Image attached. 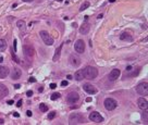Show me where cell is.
<instances>
[{"instance_id":"cell-1","label":"cell","mask_w":148,"mask_h":125,"mask_svg":"<svg viewBox=\"0 0 148 125\" xmlns=\"http://www.w3.org/2000/svg\"><path fill=\"white\" fill-rule=\"evenodd\" d=\"M83 71H84L85 78L89 79V81L95 79L96 77H97V75H98V70L96 68H94V66H86Z\"/></svg>"},{"instance_id":"cell-2","label":"cell","mask_w":148,"mask_h":125,"mask_svg":"<svg viewBox=\"0 0 148 125\" xmlns=\"http://www.w3.org/2000/svg\"><path fill=\"white\" fill-rule=\"evenodd\" d=\"M69 123L71 125L73 124H83L85 123V117L81 113H72L69 117Z\"/></svg>"},{"instance_id":"cell-3","label":"cell","mask_w":148,"mask_h":125,"mask_svg":"<svg viewBox=\"0 0 148 125\" xmlns=\"http://www.w3.org/2000/svg\"><path fill=\"white\" fill-rule=\"evenodd\" d=\"M39 35H40V37H41L42 41L45 42V45H47V46H52L53 45V38L51 37V35L49 34L48 32H46V31H40Z\"/></svg>"},{"instance_id":"cell-4","label":"cell","mask_w":148,"mask_h":125,"mask_svg":"<svg viewBox=\"0 0 148 125\" xmlns=\"http://www.w3.org/2000/svg\"><path fill=\"white\" fill-rule=\"evenodd\" d=\"M23 52H24V55L27 58L28 60L32 59L35 55V49L32 45H24L23 46Z\"/></svg>"},{"instance_id":"cell-5","label":"cell","mask_w":148,"mask_h":125,"mask_svg":"<svg viewBox=\"0 0 148 125\" xmlns=\"http://www.w3.org/2000/svg\"><path fill=\"white\" fill-rule=\"evenodd\" d=\"M104 104H105V108H106L108 111L114 110V109L118 107L116 101L114 99H112V98H106V99H105V101H104Z\"/></svg>"},{"instance_id":"cell-6","label":"cell","mask_w":148,"mask_h":125,"mask_svg":"<svg viewBox=\"0 0 148 125\" xmlns=\"http://www.w3.org/2000/svg\"><path fill=\"white\" fill-rule=\"evenodd\" d=\"M136 91L142 96H146L148 94V83L147 82H142L136 86Z\"/></svg>"},{"instance_id":"cell-7","label":"cell","mask_w":148,"mask_h":125,"mask_svg":"<svg viewBox=\"0 0 148 125\" xmlns=\"http://www.w3.org/2000/svg\"><path fill=\"white\" fill-rule=\"evenodd\" d=\"M89 120L95 122V123H102V122H104L102 115L100 114L99 112H97V111H93V112L89 114Z\"/></svg>"},{"instance_id":"cell-8","label":"cell","mask_w":148,"mask_h":125,"mask_svg":"<svg viewBox=\"0 0 148 125\" xmlns=\"http://www.w3.org/2000/svg\"><path fill=\"white\" fill-rule=\"evenodd\" d=\"M69 62H70V64L74 68H77V66L81 65V63H82V60H81V58L78 57L77 55H71L70 58H69Z\"/></svg>"},{"instance_id":"cell-9","label":"cell","mask_w":148,"mask_h":125,"mask_svg":"<svg viewBox=\"0 0 148 125\" xmlns=\"http://www.w3.org/2000/svg\"><path fill=\"white\" fill-rule=\"evenodd\" d=\"M78 99H80V96H78V94L76 93V91H71V93H69L68 96H66V101H68L69 103H75Z\"/></svg>"},{"instance_id":"cell-10","label":"cell","mask_w":148,"mask_h":125,"mask_svg":"<svg viewBox=\"0 0 148 125\" xmlns=\"http://www.w3.org/2000/svg\"><path fill=\"white\" fill-rule=\"evenodd\" d=\"M74 49H75L76 52L78 53H83L85 51V44L82 39H78L76 40V42L74 44Z\"/></svg>"},{"instance_id":"cell-11","label":"cell","mask_w":148,"mask_h":125,"mask_svg":"<svg viewBox=\"0 0 148 125\" xmlns=\"http://www.w3.org/2000/svg\"><path fill=\"white\" fill-rule=\"evenodd\" d=\"M83 89H84L87 94H89V95H95V94H97V91H98L97 88H96L94 85L88 84V83L83 85Z\"/></svg>"},{"instance_id":"cell-12","label":"cell","mask_w":148,"mask_h":125,"mask_svg":"<svg viewBox=\"0 0 148 125\" xmlns=\"http://www.w3.org/2000/svg\"><path fill=\"white\" fill-rule=\"evenodd\" d=\"M120 74H121V72H120L119 69H114V70H112L111 72L109 73V75H108L109 81L113 82V81H115V79H118L119 76H120Z\"/></svg>"},{"instance_id":"cell-13","label":"cell","mask_w":148,"mask_h":125,"mask_svg":"<svg viewBox=\"0 0 148 125\" xmlns=\"http://www.w3.org/2000/svg\"><path fill=\"white\" fill-rule=\"evenodd\" d=\"M8 95H9V89H8V87H7L6 85H3V84L0 83V100L3 99V98L7 97Z\"/></svg>"},{"instance_id":"cell-14","label":"cell","mask_w":148,"mask_h":125,"mask_svg":"<svg viewBox=\"0 0 148 125\" xmlns=\"http://www.w3.org/2000/svg\"><path fill=\"white\" fill-rule=\"evenodd\" d=\"M21 76H22V71L20 70L19 68L13 69L12 72H11V77H12V79H19Z\"/></svg>"},{"instance_id":"cell-15","label":"cell","mask_w":148,"mask_h":125,"mask_svg":"<svg viewBox=\"0 0 148 125\" xmlns=\"http://www.w3.org/2000/svg\"><path fill=\"white\" fill-rule=\"evenodd\" d=\"M137 104H138V108L142 109V110H147V107H148V102L145 98H140L137 100Z\"/></svg>"},{"instance_id":"cell-16","label":"cell","mask_w":148,"mask_h":125,"mask_svg":"<svg viewBox=\"0 0 148 125\" xmlns=\"http://www.w3.org/2000/svg\"><path fill=\"white\" fill-rule=\"evenodd\" d=\"M63 44H64V42H62V44L60 45V46L58 47L57 49H56V51H55V55H53V58H52V60H53L55 62L59 61V59H60V55H61V49H62V47H63Z\"/></svg>"},{"instance_id":"cell-17","label":"cell","mask_w":148,"mask_h":125,"mask_svg":"<svg viewBox=\"0 0 148 125\" xmlns=\"http://www.w3.org/2000/svg\"><path fill=\"white\" fill-rule=\"evenodd\" d=\"M89 30H90V25H89L87 22H85V23H83V25L80 27V33L83 35H86L87 33L89 32Z\"/></svg>"},{"instance_id":"cell-18","label":"cell","mask_w":148,"mask_h":125,"mask_svg":"<svg viewBox=\"0 0 148 125\" xmlns=\"http://www.w3.org/2000/svg\"><path fill=\"white\" fill-rule=\"evenodd\" d=\"M9 75V69L7 66L0 65V78H6Z\"/></svg>"},{"instance_id":"cell-19","label":"cell","mask_w":148,"mask_h":125,"mask_svg":"<svg viewBox=\"0 0 148 125\" xmlns=\"http://www.w3.org/2000/svg\"><path fill=\"white\" fill-rule=\"evenodd\" d=\"M74 78L76 79V81L81 82L83 81V79H85V76H84V71L83 70H78L75 72V74H74Z\"/></svg>"},{"instance_id":"cell-20","label":"cell","mask_w":148,"mask_h":125,"mask_svg":"<svg viewBox=\"0 0 148 125\" xmlns=\"http://www.w3.org/2000/svg\"><path fill=\"white\" fill-rule=\"evenodd\" d=\"M120 39L121 40H126V41H132L133 40V37L131 36V35L129 34V33H126V32H124V33H122V34L120 35Z\"/></svg>"},{"instance_id":"cell-21","label":"cell","mask_w":148,"mask_h":125,"mask_svg":"<svg viewBox=\"0 0 148 125\" xmlns=\"http://www.w3.org/2000/svg\"><path fill=\"white\" fill-rule=\"evenodd\" d=\"M16 26L19 30H22L24 31L26 27V24H25V21H23V20H19V21L16 22Z\"/></svg>"},{"instance_id":"cell-22","label":"cell","mask_w":148,"mask_h":125,"mask_svg":"<svg viewBox=\"0 0 148 125\" xmlns=\"http://www.w3.org/2000/svg\"><path fill=\"white\" fill-rule=\"evenodd\" d=\"M135 70H136V71H133V72H132V73H129V74H126V73H125L124 77H125V78H126V77H134V76H136V75H137L138 73H140V68H136Z\"/></svg>"},{"instance_id":"cell-23","label":"cell","mask_w":148,"mask_h":125,"mask_svg":"<svg viewBox=\"0 0 148 125\" xmlns=\"http://www.w3.org/2000/svg\"><path fill=\"white\" fill-rule=\"evenodd\" d=\"M89 6H90V3H89L88 1H85V2H83V4L81 6V8H80V11L82 12V11H84V10H86L87 8H89Z\"/></svg>"},{"instance_id":"cell-24","label":"cell","mask_w":148,"mask_h":125,"mask_svg":"<svg viewBox=\"0 0 148 125\" xmlns=\"http://www.w3.org/2000/svg\"><path fill=\"white\" fill-rule=\"evenodd\" d=\"M11 55H12V59H13V61H15L16 63H19V64H22V62H21V60L19 59V58L16 57V55H15V52L12 50V53H11Z\"/></svg>"},{"instance_id":"cell-25","label":"cell","mask_w":148,"mask_h":125,"mask_svg":"<svg viewBox=\"0 0 148 125\" xmlns=\"http://www.w3.org/2000/svg\"><path fill=\"white\" fill-rule=\"evenodd\" d=\"M39 110L41 111V112H47L48 111V106L45 103H40L39 104Z\"/></svg>"},{"instance_id":"cell-26","label":"cell","mask_w":148,"mask_h":125,"mask_svg":"<svg viewBox=\"0 0 148 125\" xmlns=\"http://www.w3.org/2000/svg\"><path fill=\"white\" fill-rule=\"evenodd\" d=\"M7 48V42L3 39H0V51H3Z\"/></svg>"},{"instance_id":"cell-27","label":"cell","mask_w":148,"mask_h":125,"mask_svg":"<svg viewBox=\"0 0 148 125\" xmlns=\"http://www.w3.org/2000/svg\"><path fill=\"white\" fill-rule=\"evenodd\" d=\"M50 98H51V100H57V99H59V98H60V94H59V93H55V94H52Z\"/></svg>"},{"instance_id":"cell-28","label":"cell","mask_w":148,"mask_h":125,"mask_svg":"<svg viewBox=\"0 0 148 125\" xmlns=\"http://www.w3.org/2000/svg\"><path fill=\"white\" fill-rule=\"evenodd\" d=\"M56 114H57L56 111H51V112L48 114V120H53V117H56Z\"/></svg>"},{"instance_id":"cell-29","label":"cell","mask_w":148,"mask_h":125,"mask_svg":"<svg viewBox=\"0 0 148 125\" xmlns=\"http://www.w3.org/2000/svg\"><path fill=\"white\" fill-rule=\"evenodd\" d=\"M68 84H69V83H68V82H66V81H62V82H61V86H62V87H64V86H68Z\"/></svg>"},{"instance_id":"cell-30","label":"cell","mask_w":148,"mask_h":125,"mask_svg":"<svg viewBox=\"0 0 148 125\" xmlns=\"http://www.w3.org/2000/svg\"><path fill=\"white\" fill-rule=\"evenodd\" d=\"M26 95H27V97H31V96H33V91L32 90H27L26 91Z\"/></svg>"},{"instance_id":"cell-31","label":"cell","mask_w":148,"mask_h":125,"mask_svg":"<svg viewBox=\"0 0 148 125\" xmlns=\"http://www.w3.org/2000/svg\"><path fill=\"white\" fill-rule=\"evenodd\" d=\"M22 103H23V101H22V99H20L19 101H17V103H16V107H19L20 108V107L22 106Z\"/></svg>"},{"instance_id":"cell-32","label":"cell","mask_w":148,"mask_h":125,"mask_svg":"<svg viewBox=\"0 0 148 125\" xmlns=\"http://www.w3.org/2000/svg\"><path fill=\"white\" fill-rule=\"evenodd\" d=\"M13 47H14V52H16V39H14V42H13Z\"/></svg>"},{"instance_id":"cell-33","label":"cell","mask_w":148,"mask_h":125,"mask_svg":"<svg viewBox=\"0 0 148 125\" xmlns=\"http://www.w3.org/2000/svg\"><path fill=\"white\" fill-rule=\"evenodd\" d=\"M26 115H27V117H32V115H33V112H32V111H30V110L26 111Z\"/></svg>"},{"instance_id":"cell-34","label":"cell","mask_w":148,"mask_h":125,"mask_svg":"<svg viewBox=\"0 0 148 125\" xmlns=\"http://www.w3.org/2000/svg\"><path fill=\"white\" fill-rule=\"evenodd\" d=\"M56 87H57V84H55V83H51V84H50V88H51V89H55Z\"/></svg>"},{"instance_id":"cell-35","label":"cell","mask_w":148,"mask_h":125,"mask_svg":"<svg viewBox=\"0 0 148 125\" xmlns=\"http://www.w3.org/2000/svg\"><path fill=\"white\" fill-rule=\"evenodd\" d=\"M28 82H30V83H31V82H32V83H35V82H36V79H35L34 77H31V78L28 79Z\"/></svg>"},{"instance_id":"cell-36","label":"cell","mask_w":148,"mask_h":125,"mask_svg":"<svg viewBox=\"0 0 148 125\" xmlns=\"http://www.w3.org/2000/svg\"><path fill=\"white\" fill-rule=\"evenodd\" d=\"M132 69H133V68H132L131 65H129V66L126 68V72H130V71H132Z\"/></svg>"},{"instance_id":"cell-37","label":"cell","mask_w":148,"mask_h":125,"mask_svg":"<svg viewBox=\"0 0 148 125\" xmlns=\"http://www.w3.org/2000/svg\"><path fill=\"white\" fill-rule=\"evenodd\" d=\"M13 115H14L15 117H20V114H19L17 112H13Z\"/></svg>"},{"instance_id":"cell-38","label":"cell","mask_w":148,"mask_h":125,"mask_svg":"<svg viewBox=\"0 0 148 125\" xmlns=\"http://www.w3.org/2000/svg\"><path fill=\"white\" fill-rule=\"evenodd\" d=\"M7 103H8V104H13V100H8V101H7Z\"/></svg>"},{"instance_id":"cell-39","label":"cell","mask_w":148,"mask_h":125,"mask_svg":"<svg viewBox=\"0 0 148 125\" xmlns=\"http://www.w3.org/2000/svg\"><path fill=\"white\" fill-rule=\"evenodd\" d=\"M20 87H21V86H20V85H19V84H16V85H14V88H15V89H19V88H20Z\"/></svg>"},{"instance_id":"cell-40","label":"cell","mask_w":148,"mask_h":125,"mask_svg":"<svg viewBox=\"0 0 148 125\" xmlns=\"http://www.w3.org/2000/svg\"><path fill=\"white\" fill-rule=\"evenodd\" d=\"M86 101H87V102H90V101H91V98H89V97H88V98L86 99Z\"/></svg>"},{"instance_id":"cell-41","label":"cell","mask_w":148,"mask_h":125,"mask_svg":"<svg viewBox=\"0 0 148 125\" xmlns=\"http://www.w3.org/2000/svg\"><path fill=\"white\" fill-rule=\"evenodd\" d=\"M24 2H32V1H34V0H23Z\"/></svg>"},{"instance_id":"cell-42","label":"cell","mask_w":148,"mask_h":125,"mask_svg":"<svg viewBox=\"0 0 148 125\" xmlns=\"http://www.w3.org/2000/svg\"><path fill=\"white\" fill-rule=\"evenodd\" d=\"M66 78H68V79H72V76H71V75H68V76H66Z\"/></svg>"},{"instance_id":"cell-43","label":"cell","mask_w":148,"mask_h":125,"mask_svg":"<svg viewBox=\"0 0 148 125\" xmlns=\"http://www.w3.org/2000/svg\"><path fill=\"white\" fill-rule=\"evenodd\" d=\"M2 62H3V58L0 57V63H2Z\"/></svg>"},{"instance_id":"cell-44","label":"cell","mask_w":148,"mask_h":125,"mask_svg":"<svg viewBox=\"0 0 148 125\" xmlns=\"http://www.w3.org/2000/svg\"><path fill=\"white\" fill-rule=\"evenodd\" d=\"M72 26H73V27H76V26H77V24H76V23H73Z\"/></svg>"},{"instance_id":"cell-45","label":"cell","mask_w":148,"mask_h":125,"mask_svg":"<svg viewBox=\"0 0 148 125\" xmlns=\"http://www.w3.org/2000/svg\"><path fill=\"white\" fill-rule=\"evenodd\" d=\"M4 122H3V120H0V124H3Z\"/></svg>"},{"instance_id":"cell-46","label":"cell","mask_w":148,"mask_h":125,"mask_svg":"<svg viewBox=\"0 0 148 125\" xmlns=\"http://www.w3.org/2000/svg\"><path fill=\"white\" fill-rule=\"evenodd\" d=\"M109 1H110V2H114V1H115V0H109Z\"/></svg>"},{"instance_id":"cell-47","label":"cell","mask_w":148,"mask_h":125,"mask_svg":"<svg viewBox=\"0 0 148 125\" xmlns=\"http://www.w3.org/2000/svg\"><path fill=\"white\" fill-rule=\"evenodd\" d=\"M58 1H62V0H58Z\"/></svg>"}]
</instances>
